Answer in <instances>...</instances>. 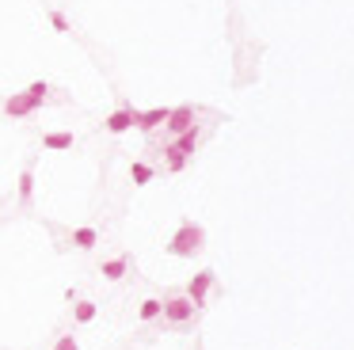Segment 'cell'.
<instances>
[{
    "mask_svg": "<svg viewBox=\"0 0 354 350\" xmlns=\"http://www.w3.org/2000/svg\"><path fill=\"white\" fill-rule=\"evenodd\" d=\"M202 248H206V228L198 225V221L183 217V221H179V228L172 232V240L164 244V252L172 255V259H195Z\"/></svg>",
    "mask_w": 354,
    "mask_h": 350,
    "instance_id": "obj_1",
    "label": "cell"
},
{
    "mask_svg": "<svg viewBox=\"0 0 354 350\" xmlns=\"http://www.w3.org/2000/svg\"><path fill=\"white\" fill-rule=\"evenodd\" d=\"M195 312H198V305L190 301L187 294H175V297H164V320H168V324L183 327V324H190V320H195Z\"/></svg>",
    "mask_w": 354,
    "mask_h": 350,
    "instance_id": "obj_2",
    "label": "cell"
},
{
    "mask_svg": "<svg viewBox=\"0 0 354 350\" xmlns=\"http://www.w3.org/2000/svg\"><path fill=\"white\" fill-rule=\"evenodd\" d=\"M190 126H198V107H190V103L172 107V118L164 122V130L172 133V138H179V133H187Z\"/></svg>",
    "mask_w": 354,
    "mask_h": 350,
    "instance_id": "obj_3",
    "label": "cell"
},
{
    "mask_svg": "<svg viewBox=\"0 0 354 350\" xmlns=\"http://www.w3.org/2000/svg\"><path fill=\"white\" fill-rule=\"evenodd\" d=\"M214 282H217L214 270H198V274L187 282V297L198 305V309H206V297H210V289H214Z\"/></svg>",
    "mask_w": 354,
    "mask_h": 350,
    "instance_id": "obj_4",
    "label": "cell"
},
{
    "mask_svg": "<svg viewBox=\"0 0 354 350\" xmlns=\"http://www.w3.org/2000/svg\"><path fill=\"white\" fill-rule=\"evenodd\" d=\"M103 130L115 133V138H118V133H126V130H137V111H133L130 103L118 107V111H111V114H107V122H103Z\"/></svg>",
    "mask_w": 354,
    "mask_h": 350,
    "instance_id": "obj_5",
    "label": "cell"
},
{
    "mask_svg": "<svg viewBox=\"0 0 354 350\" xmlns=\"http://www.w3.org/2000/svg\"><path fill=\"white\" fill-rule=\"evenodd\" d=\"M4 114H8V118H34V114H38V107L31 103V96H27V91H12V96L4 99Z\"/></svg>",
    "mask_w": 354,
    "mask_h": 350,
    "instance_id": "obj_6",
    "label": "cell"
},
{
    "mask_svg": "<svg viewBox=\"0 0 354 350\" xmlns=\"http://www.w3.org/2000/svg\"><path fill=\"white\" fill-rule=\"evenodd\" d=\"M172 118V107H153V111H137V130L141 133H157L160 126Z\"/></svg>",
    "mask_w": 354,
    "mask_h": 350,
    "instance_id": "obj_7",
    "label": "cell"
},
{
    "mask_svg": "<svg viewBox=\"0 0 354 350\" xmlns=\"http://www.w3.org/2000/svg\"><path fill=\"white\" fill-rule=\"evenodd\" d=\"M126 270H130V255H115V259H103V263H99V274L107 278V282L126 278Z\"/></svg>",
    "mask_w": 354,
    "mask_h": 350,
    "instance_id": "obj_8",
    "label": "cell"
},
{
    "mask_svg": "<svg viewBox=\"0 0 354 350\" xmlns=\"http://www.w3.org/2000/svg\"><path fill=\"white\" fill-rule=\"evenodd\" d=\"M198 141H202V130H198V126H190L187 133L172 138V149H175V153H183V156H195L198 153Z\"/></svg>",
    "mask_w": 354,
    "mask_h": 350,
    "instance_id": "obj_9",
    "label": "cell"
},
{
    "mask_svg": "<svg viewBox=\"0 0 354 350\" xmlns=\"http://www.w3.org/2000/svg\"><path fill=\"white\" fill-rule=\"evenodd\" d=\"M69 240H73V248H80V252H91V248L99 244V228L80 225V228H73V232H69Z\"/></svg>",
    "mask_w": 354,
    "mask_h": 350,
    "instance_id": "obj_10",
    "label": "cell"
},
{
    "mask_svg": "<svg viewBox=\"0 0 354 350\" xmlns=\"http://www.w3.org/2000/svg\"><path fill=\"white\" fill-rule=\"evenodd\" d=\"M73 145H76V138H73V133H65V130H49V133H42V149L65 153V149H73Z\"/></svg>",
    "mask_w": 354,
    "mask_h": 350,
    "instance_id": "obj_11",
    "label": "cell"
},
{
    "mask_svg": "<svg viewBox=\"0 0 354 350\" xmlns=\"http://www.w3.org/2000/svg\"><path fill=\"white\" fill-rule=\"evenodd\" d=\"M160 316H164V301H160V297H145L141 309H137V320L141 324H153V320H160Z\"/></svg>",
    "mask_w": 354,
    "mask_h": 350,
    "instance_id": "obj_12",
    "label": "cell"
},
{
    "mask_svg": "<svg viewBox=\"0 0 354 350\" xmlns=\"http://www.w3.org/2000/svg\"><path fill=\"white\" fill-rule=\"evenodd\" d=\"M130 179H133V187H148V183L157 179V171H153V164L133 160V164H130Z\"/></svg>",
    "mask_w": 354,
    "mask_h": 350,
    "instance_id": "obj_13",
    "label": "cell"
},
{
    "mask_svg": "<svg viewBox=\"0 0 354 350\" xmlns=\"http://www.w3.org/2000/svg\"><path fill=\"white\" fill-rule=\"evenodd\" d=\"M34 198V168H23L19 171V206H31Z\"/></svg>",
    "mask_w": 354,
    "mask_h": 350,
    "instance_id": "obj_14",
    "label": "cell"
},
{
    "mask_svg": "<svg viewBox=\"0 0 354 350\" xmlns=\"http://www.w3.org/2000/svg\"><path fill=\"white\" fill-rule=\"evenodd\" d=\"M96 301H76L73 305V320H76V324H91V320H96Z\"/></svg>",
    "mask_w": 354,
    "mask_h": 350,
    "instance_id": "obj_15",
    "label": "cell"
},
{
    "mask_svg": "<svg viewBox=\"0 0 354 350\" xmlns=\"http://www.w3.org/2000/svg\"><path fill=\"white\" fill-rule=\"evenodd\" d=\"M27 96H31V103L34 107H42V103H46V99H49V84L46 80H31V84H27Z\"/></svg>",
    "mask_w": 354,
    "mask_h": 350,
    "instance_id": "obj_16",
    "label": "cell"
},
{
    "mask_svg": "<svg viewBox=\"0 0 354 350\" xmlns=\"http://www.w3.org/2000/svg\"><path fill=\"white\" fill-rule=\"evenodd\" d=\"M164 160H168V171L175 175V171H183V168H187V160H190V156L175 153V149H172V141H168V145H164Z\"/></svg>",
    "mask_w": 354,
    "mask_h": 350,
    "instance_id": "obj_17",
    "label": "cell"
},
{
    "mask_svg": "<svg viewBox=\"0 0 354 350\" xmlns=\"http://www.w3.org/2000/svg\"><path fill=\"white\" fill-rule=\"evenodd\" d=\"M49 27H54L58 34H73V23H69V19L61 16L58 8H49Z\"/></svg>",
    "mask_w": 354,
    "mask_h": 350,
    "instance_id": "obj_18",
    "label": "cell"
},
{
    "mask_svg": "<svg viewBox=\"0 0 354 350\" xmlns=\"http://www.w3.org/2000/svg\"><path fill=\"white\" fill-rule=\"evenodd\" d=\"M54 350H80V347H76V335H58Z\"/></svg>",
    "mask_w": 354,
    "mask_h": 350,
    "instance_id": "obj_19",
    "label": "cell"
}]
</instances>
